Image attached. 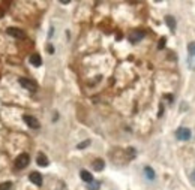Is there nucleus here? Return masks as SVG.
I'll list each match as a JSON object with an SVG mask.
<instances>
[{
	"label": "nucleus",
	"mask_w": 195,
	"mask_h": 190,
	"mask_svg": "<svg viewBox=\"0 0 195 190\" xmlns=\"http://www.w3.org/2000/svg\"><path fill=\"white\" fill-rule=\"evenodd\" d=\"M29 60H30V63L33 64L35 68H39V66L42 64V59H41V57H39L38 54H33V55H30V59H29Z\"/></svg>",
	"instance_id": "9d476101"
},
{
	"label": "nucleus",
	"mask_w": 195,
	"mask_h": 190,
	"mask_svg": "<svg viewBox=\"0 0 195 190\" xmlns=\"http://www.w3.org/2000/svg\"><path fill=\"white\" fill-rule=\"evenodd\" d=\"M192 178H194V181H195V171L192 172Z\"/></svg>",
	"instance_id": "4be33fe9"
},
{
	"label": "nucleus",
	"mask_w": 195,
	"mask_h": 190,
	"mask_svg": "<svg viewBox=\"0 0 195 190\" xmlns=\"http://www.w3.org/2000/svg\"><path fill=\"white\" fill-rule=\"evenodd\" d=\"M80 177H81V180L86 183H92L93 181V175L89 172V171H86V169H83L81 172H80Z\"/></svg>",
	"instance_id": "6e6552de"
},
{
	"label": "nucleus",
	"mask_w": 195,
	"mask_h": 190,
	"mask_svg": "<svg viewBox=\"0 0 195 190\" xmlns=\"http://www.w3.org/2000/svg\"><path fill=\"white\" fill-rule=\"evenodd\" d=\"M47 51L50 52V54H53V52H54V48H53V45H48V48H47Z\"/></svg>",
	"instance_id": "6ab92c4d"
},
{
	"label": "nucleus",
	"mask_w": 195,
	"mask_h": 190,
	"mask_svg": "<svg viewBox=\"0 0 195 190\" xmlns=\"http://www.w3.org/2000/svg\"><path fill=\"white\" fill-rule=\"evenodd\" d=\"M3 15H5V9H2V8H0V18L3 17Z\"/></svg>",
	"instance_id": "412c9836"
},
{
	"label": "nucleus",
	"mask_w": 195,
	"mask_h": 190,
	"mask_svg": "<svg viewBox=\"0 0 195 190\" xmlns=\"http://www.w3.org/2000/svg\"><path fill=\"white\" fill-rule=\"evenodd\" d=\"M29 162H30V156L27 154V153H23V154H20L17 157V160H15V168H18V169H24L26 166H29Z\"/></svg>",
	"instance_id": "f257e3e1"
},
{
	"label": "nucleus",
	"mask_w": 195,
	"mask_h": 190,
	"mask_svg": "<svg viewBox=\"0 0 195 190\" xmlns=\"http://www.w3.org/2000/svg\"><path fill=\"white\" fill-rule=\"evenodd\" d=\"M89 145H90V141H89V139H86V141H83L81 144H78L77 148H78V150H81V148H86V147H89Z\"/></svg>",
	"instance_id": "dca6fc26"
},
{
	"label": "nucleus",
	"mask_w": 195,
	"mask_h": 190,
	"mask_svg": "<svg viewBox=\"0 0 195 190\" xmlns=\"http://www.w3.org/2000/svg\"><path fill=\"white\" fill-rule=\"evenodd\" d=\"M165 42H167V39H165V38H161V39H159V43H158V48L162 50V48L165 46Z\"/></svg>",
	"instance_id": "a211bd4d"
},
{
	"label": "nucleus",
	"mask_w": 195,
	"mask_h": 190,
	"mask_svg": "<svg viewBox=\"0 0 195 190\" xmlns=\"http://www.w3.org/2000/svg\"><path fill=\"white\" fill-rule=\"evenodd\" d=\"M59 2H60V3H63V5H68L71 0H59Z\"/></svg>",
	"instance_id": "aec40b11"
},
{
	"label": "nucleus",
	"mask_w": 195,
	"mask_h": 190,
	"mask_svg": "<svg viewBox=\"0 0 195 190\" xmlns=\"http://www.w3.org/2000/svg\"><path fill=\"white\" fill-rule=\"evenodd\" d=\"M144 174H146V177H147L149 180H155V171H153L150 166H146L144 168Z\"/></svg>",
	"instance_id": "ddd939ff"
},
{
	"label": "nucleus",
	"mask_w": 195,
	"mask_h": 190,
	"mask_svg": "<svg viewBox=\"0 0 195 190\" xmlns=\"http://www.w3.org/2000/svg\"><path fill=\"white\" fill-rule=\"evenodd\" d=\"M99 183L98 181H92V183H89V190H98L99 189Z\"/></svg>",
	"instance_id": "2eb2a0df"
},
{
	"label": "nucleus",
	"mask_w": 195,
	"mask_h": 190,
	"mask_svg": "<svg viewBox=\"0 0 195 190\" xmlns=\"http://www.w3.org/2000/svg\"><path fill=\"white\" fill-rule=\"evenodd\" d=\"M143 38H144V33H143V32H134L132 35H129V41L132 43H137L138 41H141Z\"/></svg>",
	"instance_id": "0eeeda50"
},
{
	"label": "nucleus",
	"mask_w": 195,
	"mask_h": 190,
	"mask_svg": "<svg viewBox=\"0 0 195 190\" xmlns=\"http://www.w3.org/2000/svg\"><path fill=\"white\" fill-rule=\"evenodd\" d=\"M188 51H189V54L195 55V42H191L188 45Z\"/></svg>",
	"instance_id": "f3484780"
},
{
	"label": "nucleus",
	"mask_w": 195,
	"mask_h": 190,
	"mask_svg": "<svg viewBox=\"0 0 195 190\" xmlns=\"http://www.w3.org/2000/svg\"><path fill=\"white\" fill-rule=\"evenodd\" d=\"M93 168L95 171H102L104 169V166H105V162L102 160V159H96V160H93Z\"/></svg>",
	"instance_id": "f8f14e48"
},
{
	"label": "nucleus",
	"mask_w": 195,
	"mask_h": 190,
	"mask_svg": "<svg viewBox=\"0 0 195 190\" xmlns=\"http://www.w3.org/2000/svg\"><path fill=\"white\" fill-rule=\"evenodd\" d=\"M26 121V124L29 126V127H32V129H39V121H38V118H35L33 115H24L23 117Z\"/></svg>",
	"instance_id": "39448f33"
},
{
	"label": "nucleus",
	"mask_w": 195,
	"mask_h": 190,
	"mask_svg": "<svg viewBox=\"0 0 195 190\" xmlns=\"http://www.w3.org/2000/svg\"><path fill=\"white\" fill-rule=\"evenodd\" d=\"M36 163L39 165V166H48V165H50V160H48L47 156L41 153V154L38 156V159H36Z\"/></svg>",
	"instance_id": "1a4fd4ad"
},
{
	"label": "nucleus",
	"mask_w": 195,
	"mask_h": 190,
	"mask_svg": "<svg viewBox=\"0 0 195 190\" xmlns=\"http://www.w3.org/2000/svg\"><path fill=\"white\" fill-rule=\"evenodd\" d=\"M11 187H12V183H9V181L0 184V190H11Z\"/></svg>",
	"instance_id": "4468645a"
},
{
	"label": "nucleus",
	"mask_w": 195,
	"mask_h": 190,
	"mask_svg": "<svg viewBox=\"0 0 195 190\" xmlns=\"http://www.w3.org/2000/svg\"><path fill=\"white\" fill-rule=\"evenodd\" d=\"M29 180L33 183L35 186H42V175H41L39 172H36V171L29 175Z\"/></svg>",
	"instance_id": "423d86ee"
},
{
	"label": "nucleus",
	"mask_w": 195,
	"mask_h": 190,
	"mask_svg": "<svg viewBox=\"0 0 195 190\" xmlns=\"http://www.w3.org/2000/svg\"><path fill=\"white\" fill-rule=\"evenodd\" d=\"M191 136H192V133L188 127H179L176 130V138L180 141H188V139H191Z\"/></svg>",
	"instance_id": "f03ea898"
},
{
	"label": "nucleus",
	"mask_w": 195,
	"mask_h": 190,
	"mask_svg": "<svg viewBox=\"0 0 195 190\" xmlns=\"http://www.w3.org/2000/svg\"><path fill=\"white\" fill-rule=\"evenodd\" d=\"M6 33L9 36H12V38H18V39H24L26 35L23 30H20V29H15V27H8L6 29Z\"/></svg>",
	"instance_id": "20e7f679"
},
{
	"label": "nucleus",
	"mask_w": 195,
	"mask_h": 190,
	"mask_svg": "<svg viewBox=\"0 0 195 190\" xmlns=\"http://www.w3.org/2000/svg\"><path fill=\"white\" fill-rule=\"evenodd\" d=\"M165 23H167V26H168V29H170L171 32L176 30V20L171 17V15H167V17H165Z\"/></svg>",
	"instance_id": "9b49d317"
},
{
	"label": "nucleus",
	"mask_w": 195,
	"mask_h": 190,
	"mask_svg": "<svg viewBox=\"0 0 195 190\" xmlns=\"http://www.w3.org/2000/svg\"><path fill=\"white\" fill-rule=\"evenodd\" d=\"M18 82L21 84V87L27 88L29 91H36V90H38V86L35 84L32 79H27V78H20V79H18Z\"/></svg>",
	"instance_id": "7ed1b4c3"
}]
</instances>
